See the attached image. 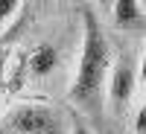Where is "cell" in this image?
<instances>
[{
    "label": "cell",
    "mask_w": 146,
    "mask_h": 134,
    "mask_svg": "<svg viewBox=\"0 0 146 134\" xmlns=\"http://www.w3.org/2000/svg\"><path fill=\"white\" fill-rule=\"evenodd\" d=\"M135 134H146V102L137 108V114H135Z\"/></svg>",
    "instance_id": "cell-8"
},
{
    "label": "cell",
    "mask_w": 146,
    "mask_h": 134,
    "mask_svg": "<svg viewBox=\"0 0 146 134\" xmlns=\"http://www.w3.org/2000/svg\"><path fill=\"white\" fill-rule=\"evenodd\" d=\"M3 64H6V50H0V84H3Z\"/></svg>",
    "instance_id": "cell-10"
},
{
    "label": "cell",
    "mask_w": 146,
    "mask_h": 134,
    "mask_svg": "<svg viewBox=\"0 0 146 134\" xmlns=\"http://www.w3.org/2000/svg\"><path fill=\"white\" fill-rule=\"evenodd\" d=\"M111 41L102 29L94 9L82 12V44H79V61L73 70L67 96L79 111H100L105 102V79L111 70Z\"/></svg>",
    "instance_id": "cell-1"
},
{
    "label": "cell",
    "mask_w": 146,
    "mask_h": 134,
    "mask_svg": "<svg viewBox=\"0 0 146 134\" xmlns=\"http://www.w3.org/2000/svg\"><path fill=\"white\" fill-rule=\"evenodd\" d=\"M96 3H100V6H102V9L108 12V6H111V0H96Z\"/></svg>",
    "instance_id": "cell-11"
},
{
    "label": "cell",
    "mask_w": 146,
    "mask_h": 134,
    "mask_svg": "<svg viewBox=\"0 0 146 134\" xmlns=\"http://www.w3.org/2000/svg\"><path fill=\"white\" fill-rule=\"evenodd\" d=\"M137 82H140L137 64L129 55H120L111 61V70H108V79H105V105L114 117H123L129 111L135 90H137Z\"/></svg>",
    "instance_id": "cell-3"
},
{
    "label": "cell",
    "mask_w": 146,
    "mask_h": 134,
    "mask_svg": "<svg viewBox=\"0 0 146 134\" xmlns=\"http://www.w3.org/2000/svg\"><path fill=\"white\" fill-rule=\"evenodd\" d=\"M58 58H62L58 44H53V41L35 44L29 50V55H27V76L29 79H47V76H53V70L58 67Z\"/></svg>",
    "instance_id": "cell-5"
},
{
    "label": "cell",
    "mask_w": 146,
    "mask_h": 134,
    "mask_svg": "<svg viewBox=\"0 0 146 134\" xmlns=\"http://www.w3.org/2000/svg\"><path fill=\"white\" fill-rule=\"evenodd\" d=\"M21 6H23V0H0V35L9 29V23L15 20Z\"/></svg>",
    "instance_id": "cell-6"
},
{
    "label": "cell",
    "mask_w": 146,
    "mask_h": 134,
    "mask_svg": "<svg viewBox=\"0 0 146 134\" xmlns=\"http://www.w3.org/2000/svg\"><path fill=\"white\" fill-rule=\"evenodd\" d=\"M9 134H70V114L47 102H21L3 117Z\"/></svg>",
    "instance_id": "cell-2"
},
{
    "label": "cell",
    "mask_w": 146,
    "mask_h": 134,
    "mask_svg": "<svg viewBox=\"0 0 146 134\" xmlns=\"http://www.w3.org/2000/svg\"><path fill=\"white\" fill-rule=\"evenodd\" d=\"M108 18L120 32H143L146 29V9L143 0H111Z\"/></svg>",
    "instance_id": "cell-4"
},
{
    "label": "cell",
    "mask_w": 146,
    "mask_h": 134,
    "mask_svg": "<svg viewBox=\"0 0 146 134\" xmlns=\"http://www.w3.org/2000/svg\"><path fill=\"white\" fill-rule=\"evenodd\" d=\"M114 134H120V131H114Z\"/></svg>",
    "instance_id": "cell-12"
},
{
    "label": "cell",
    "mask_w": 146,
    "mask_h": 134,
    "mask_svg": "<svg viewBox=\"0 0 146 134\" xmlns=\"http://www.w3.org/2000/svg\"><path fill=\"white\" fill-rule=\"evenodd\" d=\"M70 134H96L94 128H91V123L85 117H79L76 111L70 114Z\"/></svg>",
    "instance_id": "cell-7"
},
{
    "label": "cell",
    "mask_w": 146,
    "mask_h": 134,
    "mask_svg": "<svg viewBox=\"0 0 146 134\" xmlns=\"http://www.w3.org/2000/svg\"><path fill=\"white\" fill-rule=\"evenodd\" d=\"M137 79L146 82V47H143V55H140V64H137Z\"/></svg>",
    "instance_id": "cell-9"
}]
</instances>
